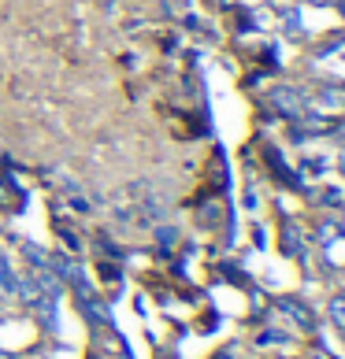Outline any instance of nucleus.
<instances>
[{
	"instance_id": "5",
	"label": "nucleus",
	"mask_w": 345,
	"mask_h": 359,
	"mask_svg": "<svg viewBox=\"0 0 345 359\" xmlns=\"http://www.w3.org/2000/svg\"><path fill=\"white\" fill-rule=\"evenodd\" d=\"M330 318H334L338 330H345V297H334V300H330Z\"/></svg>"
},
{
	"instance_id": "2",
	"label": "nucleus",
	"mask_w": 345,
	"mask_h": 359,
	"mask_svg": "<svg viewBox=\"0 0 345 359\" xmlns=\"http://www.w3.org/2000/svg\"><path fill=\"white\" fill-rule=\"evenodd\" d=\"M278 311H282V315H289V318H294V323H297L301 330H312V326H315L312 311H308V308H301L297 300H278Z\"/></svg>"
},
{
	"instance_id": "1",
	"label": "nucleus",
	"mask_w": 345,
	"mask_h": 359,
	"mask_svg": "<svg viewBox=\"0 0 345 359\" xmlns=\"http://www.w3.org/2000/svg\"><path fill=\"white\" fill-rule=\"evenodd\" d=\"M271 104L282 115H301L304 111V104H308V97H304L301 89H289V86H278V89H271Z\"/></svg>"
},
{
	"instance_id": "4",
	"label": "nucleus",
	"mask_w": 345,
	"mask_h": 359,
	"mask_svg": "<svg viewBox=\"0 0 345 359\" xmlns=\"http://www.w3.org/2000/svg\"><path fill=\"white\" fill-rule=\"evenodd\" d=\"M156 241H160V252H171L178 241V230L175 226H160V230H156Z\"/></svg>"
},
{
	"instance_id": "8",
	"label": "nucleus",
	"mask_w": 345,
	"mask_h": 359,
	"mask_svg": "<svg viewBox=\"0 0 345 359\" xmlns=\"http://www.w3.org/2000/svg\"><path fill=\"white\" fill-rule=\"evenodd\" d=\"M219 359H230V352H227V355H219Z\"/></svg>"
},
{
	"instance_id": "3",
	"label": "nucleus",
	"mask_w": 345,
	"mask_h": 359,
	"mask_svg": "<svg viewBox=\"0 0 345 359\" xmlns=\"http://www.w3.org/2000/svg\"><path fill=\"white\" fill-rule=\"evenodd\" d=\"M15 282H19V274L11 271L8 256L0 252V292H8V297H15Z\"/></svg>"
},
{
	"instance_id": "7",
	"label": "nucleus",
	"mask_w": 345,
	"mask_h": 359,
	"mask_svg": "<svg viewBox=\"0 0 345 359\" xmlns=\"http://www.w3.org/2000/svg\"><path fill=\"white\" fill-rule=\"evenodd\" d=\"M338 167H341V175H345V149H341V156H338Z\"/></svg>"
},
{
	"instance_id": "6",
	"label": "nucleus",
	"mask_w": 345,
	"mask_h": 359,
	"mask_svg": "<svg viewBox=\"0 0 345 359\" xmlns=\"http://www.w3.org/2000/svg\"><path fill=\"white\" fill-rule=\"evenodd\" d=\"M71 208L78 211V215H86V211H89V204L82 201V196H71Z\"/></svg>"
},
{
	"instance_id": "9",
	"label": "nucleus",
	"mask_w": 345,
	"mask_h": 359,
	"mask_svg": "<svg viewBox=\"0 0 345 359\" xmlns=\"http://www.w3.org/2000/svg\"><path fill=\"white\" fill-rule=\"evenodd\" d=\"M278 359H286V355H278Z\"/></svg>"
}]
</instances>
